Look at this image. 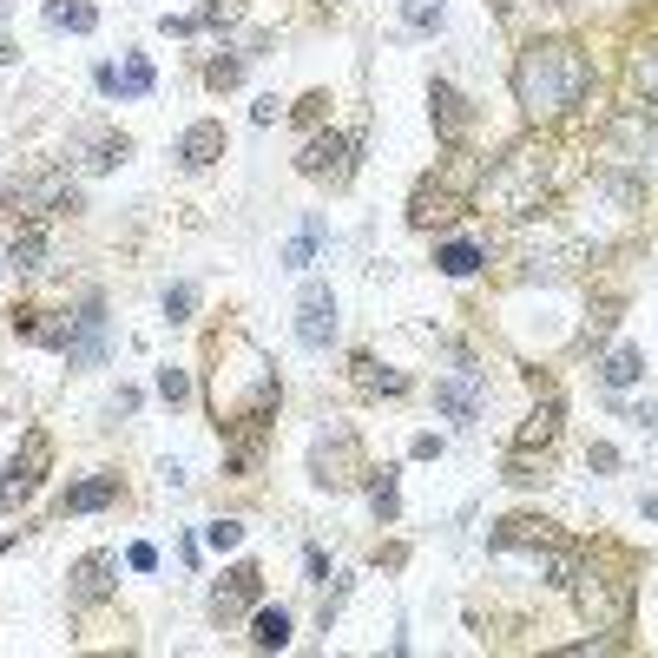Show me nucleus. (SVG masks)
Masks as SVG:
<instances>
[{
    "mask_svg": "<svg viewBox=\"0 0 658 658\" xmlns=\"http://www.w3.org/2000/svg\"><path fill=\"white\" fill-rule=\"evenodd\" d=\"M573 599H580V612H586V626L592 632H619L626 619H632V580L626 573H606V567H573Z\"/></svg>",
    "mask_w": 658,
    "mask_h": 658,
    "instance_id": "3",
    "label": "nucleus"
},
{
    "mask_svg": "<svg viewBox=\"0 0 658 658\" xmlns=\"http://www.w3.org/2000/svg\"><path fill=\"white\" fill-rule=\"evenodd\" d=\"M454 212H461V185H454V178H429V185H415V198H409V224H415V230L448 224Z\"/></svg>",
    "mask_w": 658,
    "mask_h": 658,
    "instance_id": "12",
    "label": "nucleus"
},
{
    "mask_svg": "<svg viewBox=\"0 0 658 658\" xmlns=\"http://www.w3.org/2000/svg\"><path fill=\"white\" fill-rule=\"evenodd\" d=\"M429 112H435V132L448 139V146H461V139H468V99H461L448 79L429 86Z\"/></svg>",
    "mask_w": 658,
    "mask_h": 658,
    "instance_id": "14",
    "label": "nucleus"
},
{
    "mask_svg": "<svg viewBox=\"0 0 658 658\" xmlns=\"http://www.w3.org/2000/svg\"><path fill=\"white\" fill-rule=\"evenodd\" d=\"M47 27H60V33H92V27H99V7H92V0H47Z\"/></svg>",
    "mask_w": 658,
    "mask_h": 658,
    "instance_id": "23",
    "label": "nucleus"
},
{
    "mask_svg": "<svg viewBox=\"0 0 658 658\" xmlns=\"http://www.w3.org/2000/svg\"><path fill=\"white\" fill-rule=\"evenodd\" d=\"M251 646H257V652H284V646H291V612H284V606H264V612L251 619Z\"/></svg>",
    "mask_w": 658,
    "mask_h": 658,
    "instance_id": "20",
    "label": "nucleus"
},
{
    "mask_svg": "<svg viewBox=\"0 0 658 658\" xmlns=\"http://www.w3.org/2000/svg\"><path fill=\"white\" fill-rule=\"evenodd\" d=\"M639 375H646V356H639V350H612V356L599 363V382H606V389H632Z\"/></svg>",
    "mask_w": 658,
    "mask_h": 658,
    "instance_id": "24",
    "label": "nucleus"
},
{
    "mask_svg": "<svg viewBox=\"0 0 658 658\" xmlns=\"http://www.w3.org/2000/svg\"><path fill=\"white\" fill-rule=\"evenodd\" d=\"M316 237H323V218H310V224H303V237L284 251V264H291V271H310V257H316Z\"/></svg>",
    "mask_w": 658,
    "mask_h": 658,
    "instance_id": "28",
    "label": "nucleus"
},
{
    "mask_svg": "<svg viewBox=\"0 0 658 658\" xmlns=\"http://www.w3.org/2000/svg\"><path fill=\"white\" fill-rule=\"evenodd\" d=\"M126 567H132V573H151V567H158V553H151V547H132V553H126Z\"/></svg>",
    "mask_w": 658,
    "mask_h": 658,
    "instance_id": "35",
    "label": "nucleus"
},
{
    "mask_svg": "<svg viewBox=\"0 0 658 658\" xmlns=\"http://www.w3.org/2000/svg\"><path fill=\"white\" fill-rule=\"evenodd\" d=\"M257 592H264V573H257V567H230L218 580V592H212V612H218V619H237V612L257 606Z\"/></svg>",
    "mask_w": 658,
    "mask_h": 658,
    "instance_id": "13",
    "label": "nucleus"
},
{
    "mask_svg": "<svg viewBox=\"0 0 658 658\" xmlns=\"http://www.w3.org/2000/svg\"><path fill=\"white\" fill-rule=\"evenodd\" d=\"M350 369H356V389H363V395H402V389H409L402 369H382L375 356H356Z\"/></svg>",
    "mask_w": 658,
    "mask_h": 658,
    "instance_id": "22",
    "label": "nucleus"
},
{
    "mask_svg": "<svg viewBox=\"0 0 658 658\" xmlns=\"http://www.w3.org/2000/svg\"><path fill=\"white\" fill-rule=\"evenodd\" d=\"M205 79H212V86L224 92V86H237V79H244V60H224V53H218V60L205 67Z\"/></svg>",
    "mask_w": 658,
    "mask_h": 658,
    "instance_id": "33",
    "label": "nucleus"
},
{
    "mask_svg": "<svg viewBox=\"0 0 658 658\" xmlns=\"http://www.w3.org/2000/svg\"><path fill=\"white\" fill-rule=\"evenodd\" d=\"M119 501V481L112 474H92V481H79V488H67L60 494V513H99Z\"/></svg>",
    "mask_w": 658,
    "mask_h": 658,
    "instance_id": "19",
    "label": "nucleus"
},
{
    "mask_svg": "<svg viewBox=\"0 0 658 658\" xmlns=\"http://www.w3.org/2000/svg\"><path fill=\"white\" fill-rule=\"evenodd\" d=\"M592 92V60L573 40H527V53L513 60V99L527 119H560Z\"/></svg>",
    "mask_w": 658,
    "mask_h": 658,
    "instance_id": "1",
    "label": "nucleus"
},
{
    "mask_svg": "<svg viewBox=\"0 0 658 658\" xmlns=\"http://www.w3.org/2000/svg\"><path fill=\"white\" fill-rule=\"evenodd\" d=\"M296 343L303 350H330L336 343V296H330V284L303 291V303H296Z\"/></svg>",
    "mask_w": 658,
    "mask_h": 658,
    "instance_id": "9",
    "label": "nucleus"
},
{
    "mask_svg": "<svg viewBox=\"0 0 658 658\" xmlns=\"http://www.w3.org/2000/svg\"><path fill=\"white\" fill-rule=\"evenodd\" d=\"M13 271H40V257H47V218H27L20 230H13Z\"/></svg>",
    "mask_w": 658,
    "mask_h": 658,
    "instance_id": "21",
    "label": "nucleus"
},
{
    "mask_svg": "<svg viewBox=\"0 0 658 658\" xmlns=\"http://www.w3.org/2000/svg\"><path fill=\"white\" fill-rule=\"evenodd\" d=\"M646 513H652V520H658V494H652V501H646Z\"/></svg>",
    "mask_w": 658,
    "mask_h": 658,
    "instance_id": "37",
    "label": "nucleus"
},
{
    "mask_svg": "<svg viewBox=\"0 0 658 658\" xmlns=\"http://www.w3.org/2000/svg\"><path fill=\"white\" fill-rule=\"evenodd\" d=\"M323 106H330V99H323V92H310V99H296V119H323Z\"/></svg>",
    "mask_w": 658,
    "mask_h": 658,
    "instance_id": "36",
    "label": "nucleus"
},
{
    "mask_svg": "<svg viewBox=\"0 0 658 658\" xmlns=\"http://www.w3.org/2000/svg\"><path fill=\"white\" fill-rule=\"evenodd\" d=\"M178 158H185L191 171H205V165H218V158H224V126H212V119H198V126H185V139H178Z\"/></svg>",
    "mask_w": 658,
    "mask_h": 658,
    "instance_id": "16",
    "label": "nucleus"
},
{
    "mask_svg": "<svg viewBox=\"0 0 658 658\" xmlns=\"http://www.w3.org/2000/svg\"><path fill=\"white\" fill-rule=\"evenodd\" d=\"M632 79L646 86V99H652V106H658V47H646V53L632 60Z\"/></svg>",
    "mask_w": 658,
    "mask_h": 658,
    "instance_id": "31",
    "label": "nucleus"
},
{
    "mask_svg": "<svg viewBox=\"0 0 658 658\" xmlns=\"http://www.w3.org/2000/svg\"><path fill=\"white\" fill-rule=\"evenodd\" d=\"M205 540H212L218 553H230V547L244 540V520H212V527H205Z\"/></svg>",
    "mask_w": 658,
    "mask_h": 658,
    "instance_id": "32",
    "label": "nucleus"
},
{
    "mask_svg": "<svg viewBox=\"0 0 658 658\" xmlns=\"http://www.w3.org/2000/svg\"><path fill=\"white\" fill-rule=\"evenodd\" d=\"M441 277H474V271H481V264H488V251H481V244H441Z\"/></svg>",
    "mask_w": 658,
    "mask_h": 658,
    "instance_id": "27",
    "label": "nucleus"
},
{
    "mask_svg": "<svg viewBox=\"0 0 658 658\" xmlns=\"http://www.w3.org/2000/svg\"><path fill=\"white\" fill-rule=\"evenodd\" d=\"M126 132H79V146H73V158L86 165V171H112L119 158H126Z\"/></svg>",
    "mask_w": 658,
    "mask_h": 658,
    "instance_id": "18",
    "label": "nucleus"
},
{
    "mask_svg": "<svg viewBox=\"0 0 658 658\" xmlns=\"http://www.w3.org/2000/svg\"><path fill=\"white\" fill-rule=\"evenodd\" d=\"M99 330H106V310H99V296H86V310L73 316V336H67L73 363H99Z\"/></svg>",
    "mask_w": 658,
    "mask_h": 658,
    "instance_id": "17",
    "label": "nucleus"
},
{
    "mask_svg": "<svg viewBox=\"0 0 658 658\" xmlns=\"http://www.w3.org/2000/svg\"><path fill=\"white\" fill-rule=\"evenodd\" d=\"M435 409L448 415V422H474L481 409H488V369H474V363H461L454 375H441L435 382Z\"/></svg>",
    "mask_w": 658,
    "mask_h": 658,
    "instance_id": "7",
    "label": "nucleus"
},
{
    "mask_svg": "<svg viewBox=\"0 0 658 658\" xmlns=\"http://www.w3.org/2000/svg\"><path fill=\"white\" fill-rule=\"evenodd\" d=\"M73 185H67V171H33V178H20L13 191H7V212L27 224V218H53V212H73Z\"/></svg>",
    "mask_w": 658,
    "mask_h": 658,
    "instance_id": "5",
    "label": "nucleus"
},
{
    "mask_svg": "<svg viewBox=\"0 0 658 658\" xmlns=\"http://www.w3.org/2000/svg\"><path fill=\"white\" fill-rule=\"evenodd\" d=\"M369 508L382 513V520H395V513H402V488H395V468H369Z\"/></svg>",
    "mask_w": 658,
    "mask_h": 658,
    "instance_id": "25",
    "label": "nucleus"
},
{
    "mask_svg": "<svg viewBox=\"0 0 658 658\" xmlns=\"http://www.w3.org/2000/svg\"><path fill=\"white\" fill-rule=\"evenodd\" d=\"M494 13H501V27L520 33V40H540V33H553L567 20L560 0H494Z\"/></svg>",
    "mask_w": 658,
    "mask_h": 658,
    "instance_id": "10",
    "label": "nucleus"
},
{
    "mask_svg": "<svg viewBox=\"0 0 658 658\" xmlns=\"http://www.w3.org/2000/svg\"><path fill=\"white\" fill-rule=\"evenodd\" d=\"M402 20L422 27V33H435L441 27V0H402Z\"/></svg>",
    "mask_w": 658,
    "mask_h": 658,
    "instance_id": "29",
    "label": "nucleus"
},
{
    "mask_svg": "<svg viewBox=\"0 0 658 658\" xmlns=\"http://www.w3.org/2000/svg\"><path fill=\"white\" fill-rule=\"evenodd\" d=\"M191 310H198V291H191V284H171V291H165V316H171V323H191Z\"/></svg>",
    "mask_w": 658,
    "mask_h": 658,
    "instance_id": "30",
    "label": "nucleus"
},
{
    "mask_svg": "<svg viewBox=\"0 0 658 658\" xmlns=\"http://www.w3.org/2000/svg\"><path fill=\"white\" fill-rule=\"evenodd\" d=\"M158 395H165V402H185V395H191L185 369H158Z\"/></svg>",
    "mask_w": 658,
    "mask_h": 658,
    "instance_id": "34",
    "label": "nucleus"
},
{
    "mask_svg": "<svg viewBox=\"0 0 658 658\" xmlns=\"http://www.w3.org/2000/svg\"><path fill=\"white\" fill-rule=\"evenodd\" d=\"M151 86H158V73H151V60L146 53H132L119 73H112V92H126V99H146Z\"/></svg>",
    "mask_w": 658,
    "mask_h": 658,
    "instance_id": "26",
    "label": "nucleus"
},
{
    "mask_svg": "<svg viewBox=\"0 0 658 658\" xmlns=\"http://www.w3.org/2000/svg\"><path fill=\"white\" fill-rule=\"evenodd\" d=\"M112 573H119V560H112V553H86V560L73 567V586H67V592H73L79 606H99V599L112 592Z\"/></svg>",
    "mask_w": 658,
    "mask_h": 658,
    "instance_id": "15",
    "label": "nucleus"
},
{
    "mask_svg": "<svg viewBox=\"0 0 658 658\" xmlns=\"http://www.w3.org/2000/svg\"><path fill=\"white\" fill-rule=\"evenodd\" d=\"M296 171H303V178H316V185H350V171H356V132L310 139L303 158H296Z\"/></svg>",
    "mask_w": 658,
    "mask_h": 658,
    "instance_id": "8",
    "label": "nucleus"
},
{
    "mask_svg": "<svg viewBox=\"0 0 658 658\" xmlns=\"http://www.w3.org/2000/svg\"><path fill=\"white\" fill-rule=\"evenodd\" d=\"M47 461H53V435H47V429H33V435L20 441V454H13V468H7V481H0V501H7V508L33 501V488L47 481Z\"/></svg>",
    "mask_w": 658,
    "mask_h": 658,
    "instance_id": "6",
    "label": "nucleus"
},
{
    "mask_svg": "<svg viewBox=\"0 0 658 658\" xmlns=\"http://www.w3.org/2000/svg\"><path fill=\"white\" fill-rule=\"evenodd\" d=\"M553 441H560V389L547 382V389H540V402H533V415H527V422H520V435H513V454H533V448L547 454Z\"/></svg>",
    "mask_w": 658,
    "mask_h": 658,
    "instance_id": "11",
    "label": "nucleus"
},
{
    "mask_svg": "<svg viewBox=\"0 0 658 658\" xmlns=\"http://www.w3.org/2000/svg\"><path fill=\"white\" fill-rule=\"evenodd\" d=\"M547 191H553V158L540 146H513L508 158L481 178V205L501 212V218H533Z\"/></svg>",
    "mask_w": 658,
    "mask_h": 658,
    "instance_id": "2",
    "label": "nucleus"
},
{
    "mask_svg": "<svg viewBox=\"0 0 658 658\" xmlns=\"http://www.w3.org/2000/svg\"><path fill=\"white\" fill-rule=\"evenodd\" d=\"M363 474H369V461H363V441H356L350 422H330L323 435L310 441V481L316 488H356Z\"/></svg>",
    "mask_w": 658,
    "mask_h": 658,
    "instance_id": "4",
    "label": "nucleus"
}]
</instances>
